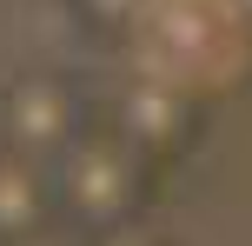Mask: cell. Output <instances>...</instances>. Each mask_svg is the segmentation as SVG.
<instances>
[{
	"label": "cell",
	"mask_w": 252,
	"mask_h": 246,
	"mask_svg": "<svg viewBox=\"0 0 252 246\" xmlns=\"http://www.w3.org/2000/svg\"><path fill=\"white\" fill-rule=\"evenodd\" d=\"M60 226V193H53V167L0 146V246H33Z\"/></svg>",
	"instance_id": "obj_4"
},
{
	"label": "cell",
	"mask_w": 252,
	"mask_h": 246,
	"mask_svg": "<svg viewBox=\"0 0 252 246\" xmlns=\"http://www.w3.org/2000/svg\"><path fill=\"white\" fill-rule=\"evenodd\" d=\"M106 133H113L120 146H133L139 160H173L179 146L192 140V106L179 100L173 87H120V100L106 106V120H100Z\"/></svg>",
	"instance_id": "obj_3"
},
{
	"label": "cell",
	"mask_w": 252,
	"mask_h": 246,
	"mask_svg": "<svg viewBox=\"0 0 252 246\" xmlns=\"http://www.w3.org/2000/svg\"><path fill=\"white\" fill-rule=\"evenodd\" d=\"M53 193H60V226L87 240H106V233H126L146 200V160L133 146H120L106 127H93L73 153L53 167Z\"/></svg>",
	"instance_id": "obj_1"
},
{
	"label": "cell",
	"mask_w": 252,
	"mask_h": 246,
	"mask_svg": "<svg viewBox=\"0 0 252 246\" xmlns=\"http://www.w3.org/2000/svg\"><path fill=\"white\" fill-rule=\"evenodd\" d=\"M93 133L87 93L60 73H20L0 87V146L7 153H27L40 167H60L80 140Z\"/></svg>",
	"instance_id": "obj_2"
},
{
	"label": "cell",
	"mask_w": 252,
	"mask_h": 246,
	"mask_svg": "<svg viewBox=\"0 0 252 246\" xmlns=\"http://www.w3.org/2000/svg\"><path fill=\"white\" fill-rule=\"evenodd\" d=\"M93 246H166V240L146 233V226H126V233H106V240H93Z\"/></svg>",
	"instance_id": "obj_6"
},
{
	"label": "cell",
	"mask_w": 252,
	"mask_h": 246,
	"mask_svg": "<svg viewBox=\"0 0 252 246\" xmlns=\"http://www.w3.org/2000/svg\"><path fill=\"white\" fill-rule=\"evenodd\" d=\"M73 7H80V13H87V20H93V27H113V20H120V13H126V7H133V0H73Z\"/></svg>",
	"instance_id": "obj_5"
},
{
	"label": "cell",
	"mask_w": 252,
	"mask_h": 246,
	"mask_svg": "<svg viewBox=\"0 0 252 246\" xmlns=\"http://www.w3.org/2000/svg\"><path fill=\"white\" fill-rule=\"evenodd\" d=\"M33 246H73V240H66L60 226H53V233H47V240H33Z\"/></svg>",
	"instance_id": "obj_7"
}]
</instances>
